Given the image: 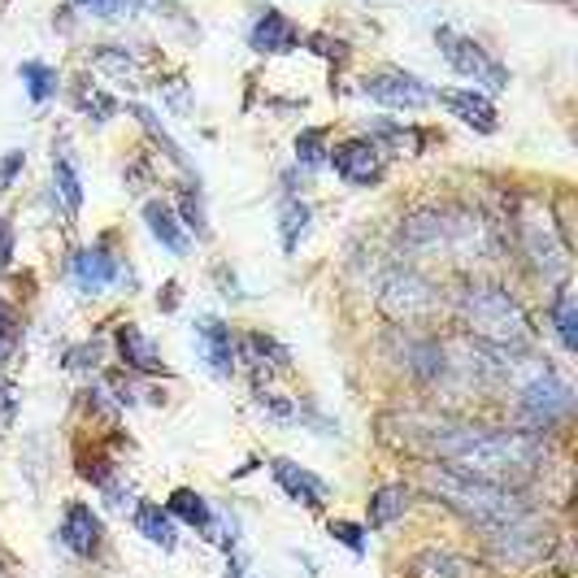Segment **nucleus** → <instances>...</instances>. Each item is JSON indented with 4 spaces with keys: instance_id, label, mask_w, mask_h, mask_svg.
I'll return each mask as SVG.
<instances>
[{
    "instance_id": "36",
    "label": "nucleus",
    "mask_w": 578,
    "mask_h": 578,
    "mask_svg": "<svg viewBox=\"0 0 578 578\" xmlns=\"http://www.w3.org/2000/svg\"><path fill=\"white\" fill-rule=\"evenodd\" d=\"M309 44H313V53H322V57H335V62H344V57H349V44H344V40H327V35H313Z\"/></svg>"
},
{
    "instance_id": "8",
    "label": "nucleus",
    "mask_w": 578,
    "mask_h": 578,
    "mask_svg": "<svg viewBox=\"0 0 578 578\" xmlns=\"http://www.w3.org/2000/svg\"><path fill=\"white\" fill-rule=\"evenodd\" d=\"M435 100L452 114V118H461L465 127H474V131H483V136H496L501 131V114H496V105L483 96V92H465V87H448V92H435Z\"/></svg>"
},
{
    "instance_id": "18",
    "label": "nucleus",
    "mask_w": 578,
    "mask_h": 578,
    "mask_svg": "<svg viewBox=\"0 0 578 578\" xmlns=\"http://www.w3.org/2000/svg\"><path fill=\"white\" fill-rule=\"evenodd\" d=\"M136 531L144 535L148 544H157L161 553H174V548H179V526H174V517L161 505H152V501L136 505Z\"/></svg>"
},
{
    "instance_id": "34",
    "label": "nucleus",
    "mask_w": 578,
    "mask_h": 578,
    "mask_svg": "<svg viewBox=\"0 0 578 578\" xmlns=\"http://www.w3.org/2000/svg\"><path fill=\"white\" fill-rule=\"evenodd\" d=\"M22 165H26V152H22V148H9V152H4V161H0V192H9V188H13V179L22 174Z\"/></svg>"
},
{
    "instance_id": "26",
    "label": "nucleus",
    "mask_w": 578,
    "mask_h": 578,
    "mask_svg": "<svg viewBox=\"0 0 578 578\" xmlns=\"http://www.w3.org/2000/svg\"><path fill=\"white\" fill-rule=\"evenodd\" d=\"M92 62H96V71L114 74V78H122V83H140V78H144L140 62H136L127 49H100Z\"/></svg>"
},
{
    "instance_id": "33",
    "label": "nucleus",
    "mask_w": 578,
    "mask_h": 578,
    "mask_svg": "<svg viewBox=\"0 0 578 578\" xmlns=\"http://www.w3.org/2000/svg\"><path fill=\"white\" fill-rule=\"evenodd\" d=\"M257 409H261V414H270V418H279V422H291V418H296L291 400L275 396V392H257Z\"/></svg>"
},
{
    "instance_id": "7",
    "label": "nucleus",
    "mask_w": 578,
    "mask_h": 578,
    "mask_svg": "<svg viewBox=\"0 0 578 578\" xmlns=\"http://www.w3.org/2000/svg\"><path fill=\"white\" fill-rule=\"evenodd\" d=\"M522 239H526V253L535 257L539 270H548V275H561V270H566V244H561L557 222H553L548 210H544V214L531 210V214L522 217Z\"/></svg>"
},
{
    "instance_id": "39",
    "label": "nucleus",
    "mask_w": 578,
    "mask_h": 578,
    "mask_svg": "<svg viewBox=\"0 0 578 578\" xmlns=\"http://www.w3.org/2000/svg\"><path fill=\"white\" fill-rule=\"evenodd\" d=\"M78 4H83V9H92V13H100V18H114L127 0H78Z\"/></svg>"
},
{
    "instance_id": "29",
    "label": "nucleus",
    "mask_w": 578,
    "mask_h": 578,
    "mask_svg": "<svg viewBox=\"0 0 578 578\" xmlns=\"http://www.w3.org/2000/svg\"><path fill=\"white\" fill-rule=\"evenodd\" d=\"M322 157H327V131L322 127H304L296 136V161L300 165H318Z\"/></svg>"
},
{
    "instance_id": "16",
    "label": "nucleus",
    "mask_w": 578,
    "mask_h": 578,
    "mask_svg": "<svg viewBox=\"0 0 578 578\" xmlns=\"http://www.w3.org/2000/svg\"><path fill=\"white\" fill-rule=\"evenodd\" d=\"M118 353H122V362L131 365V370H140V374H161V370H165L157 344L148 340L136 322H122V327H118Z\"/></svg>"
},
{
    "instance_id": "21",
    "label": "nucleus",
    "mask_w": 578,
    "mask_h": 578,
    "mask_svg": "<svg viewBox=\"0 0 578 578\" xmlns=\"http://www.w3.org/2000/svg\"><path fill=\"white\" fill-rule=\"evenodd\" d=\"M414 578H474V566L457 553H439V548H427L414 557Z\"/></svg>"
},
{
    "instance_id": "20",
    "label": "nucleus",
    "mask_w": 578,
    "mask_h": 578,
    "mask_svg": "<svg viewBox=\"0 0 578 578\" xmlns=\"http://www.w3.org/2000/svg\"><path fill=\"white\" fill-rule=\"evenodd\" d=\"M144 222H148V231H152V239H157L161 248H170L174 257H183V253H188L183 222L170 214V205H161V201H148V205H144Z\"/></svg>"
},
{
    "instance_id": "38",
    "label": "nucleus",
    "mask_w": 578,
    "mask_h": 578,
    "mask_svg": "<svg viewBox=\"0 0 578 578\" xmlns=\"http://www.w3.org/2000/svg\"><path fill=\"white\" fill-rule=\"evenodd\" d=\"M9 257H13V222L0 217V270L9 266Z\"/></svg>"
},
{
    "instance_id": "6",
    "label": "nucleus",
    "mask_w": 578,
    "mask_h": 578,
    "mask_svg": "<svg viewBox=\"0 0 578 578\" xmlns=\"http://www.w3.org/2000/svg\"><path fill=\"white\" fill-rule=\"evenodd\" d=\"M362 92L370 100H378V105H387V109H427L435 100V92L422 83V78H414V74L405 71H383V74H370L362 83Z\"/></svg>"
},
{
    "instance_id": "28",
    "label": "nucleus",
    "mask_w": 578,
    "mask_h": 578,
    "mask_svg": "<svg viewBox=\"0 0 578 578\" xmlns=\"http://www.w3.org/2000/svg\"><path fill=\"white\" fill-rule=\"evenodd\" d=\"M131 114L140 118V127H144L148 136L157 140V148H161V152H165V157H170L174 165H183V170H192V165H188V157H183V148H179V144H174V140H170V136H165V127L157 122V114H152V109H144V105H131Z\"/></svg>"
},
{
    "instance_id": "25",
    "label": "nucleus",
    "mask_w": 578,
    "mask_h": 578,
    "mask_svg": "<svg viewBox=\"0 0 578 578\" xmlns=\"http://www.w3.org/2000/svg\"><path fill=\"white\" fill-rule=\"evenodd\" d=\"M74 105H78V114H87L92 122H109V118L118 114V100H114V96H105V92H100V87H92V83H78Z\"/></svg>"
},
{
    "instance_id": "13",
    "label": "nucleus",
    "mask_w": 578,
    "mask_h": 578,
    "mask_svg": "<svg viewBox=\"0 0 578 578\" xmlns=\"http://www.w3.org/2000/svg\"><path fill=\"white\" fill-rule=\"evenodd\" d=\"M248 49L270 53V57H279V53H296V49H300V31H296V22H291L288 13L266 9V13L257 18V26L248 31Z\"/></svg>"
},
{
    "instance_id": "30",
    "label": "nucleus",
    "mask_w": 578,
    "mask_h": 578,
    "mask_svg": "<svg viewBox=\"0 0 578 578\" xmlns=\"http://www.w3.org/2000/svg\"><path fill=\"white\" fill-rule=\"evenodd\" d=\"M304 226H309V205L288 201V205H283V248H288V253H296V239L304 235Z\"/></svg>"
},
{
    "instance_id": "22",
    "label": "nucleus",
    "mask_w": 578,
    "mask_h": 578,
    "mask_svg": "<svg viewBox=\"0 0 578 578\" xmlns=\"http://www.w3.org/2000/svg\"><path fill=\"white\" fill-rule=\"evenodd\" d=\"M244 362L253 365H270V370H288L291 365V353L279 344V340H270V335H261V331H248L244 335Z\"/></svg>"
},
{
    "instance_id": "10",
    "label": "nucleus",
    "mask_w": 578,
    "mask_h": 578,
    "mask_svg": "<svg viewBox=\"0 0 578 578\" xmlns=\"http://www.w3.org/2000/svg\"><path fill=\"white\" fill-rule=\"evenodd\" d=\"M522 405L531 409V418H535V422H553L557 414H566V409H570V387H566L557 374L539 370V374L522 387Z\"/></svg>"
},
{
    "instance_id": "3",
    "label": "nucleus",
    "mask_w": 578,
    "mask_h": 578,
    "mask_svg": "<svg viewBox=\"0 0 578 578\" xmlns=\"http://www.w3.org/2000/svg\"><path fill=\"white\" fill-rule=\"evenodd\" d=\"M461 313H465V327L488 344H501V349L531 344V318L505 288H470L461 296Z\"/></svg>"
},
{
    "instance_id": "9",
    "label": "nucleus",
    "mask_w": 578,
    "mask_h": 578,
    "mask_svg": "<svg viewBox=\"0 0 578 578\" xmlns=\"http://www.w3.org/2000/svg\"><path fill=\"white\" fill-rule=\"evenodd\" d=\"M331 165L340 179L349 183H374L383 174V148L374 140H344L340 148H331Z\"/></svg>"
},
{
    "instance_id": "17",
    "label": "nucleus",
    "mask_w": 578,
    "mask_h": 578,
    "mask_svg": "<svg viewBox=\"0 0 578 578\" xmlns=\"http://www.w3.org/2000/svg\"><path fill=\"white\" fill-rule=\"evenodd\" d=\"M118 279V261L105 248H87L74 257V283L83 291H105Z\"/></svg>"
},
{
    "instance_id": "4",
    "label": "nucleus",
    "mask_w": 578,
    "mask_h": 578,
    "mask_svg": "<svg viewBox=\"0 0 578 578\" xmlns=\"http://www.w3.org/2000/svg\"><path fill=\"white\" fill-rule=\"evenodd\" d=\"M435 44L443 49L448 66H452L457 74L483 83L488 92H505L509 87V71L501 66V62H492L474 40H465V35H457V31H448V26H439V31H435Z\"/></svg>"
},
{
    "instance_id": "1",
    "label": "nucleus",
    "mask_w": 578,
    "mask_h": 578,
    "mask_svg": "<svg viewBox=\"0 0 578 578\" xmlns=\"http://www.w3.org/2000/svg\"><path fill=\"white\" fill-rule=\"evenodd\" d=\"M422 435L431 439V457H443L457 470L488 479V483L526 479L544 457L539 439L526 431H483V427H443L439 422Z\"/></svg>"
},
{
    "instance_id": "12",
    "label": "nucleus",
    "mask_w": 578,
    "mask_h": 578,
    "mask_svg": "<svg viewBox=\"0 0 578 578\" xmlns=\"http://www.w3.org/2000/svg\"><path fill=\"white\" fill-rule=\"evenodd\" d=\"M105 539V526H100V513L83 501L66 505V517H62V544L71 548L74 557H92Z\"/></svg>"
},
{
    "instance_id": "31",
    "label": "nucleus",
    "mask_w": 578,
    "mask_h": 578,
    "mask_svg": "<svg viewBox=\"0 0 578 578\" xmlns=\"http://www.w3.org/2000/svg\"><path fill=\"white\" fill-rule=\"evenodd\" d=\"M327 531H331V539H335V544H344V548H349L353 557H365V526H357V522H344V517H335V522H331Z\"/></svg>"
},
{
    "instance_id": "32",
    "label": "nucleus",
    "mask_w": 578,
    "mask_h": 578,
    "mask_svg": "<svg viewBox=\"0 0 578 578\" xmlns=\"http://www.w3.org/2000/svg\"><path fill=\"white\" fill-rule=\"evenodd\" d=\"M179 214H183V226H192L201 239L210 235V226H205V205H201V192H192V188H188V192L179 196Z\"/></svg>"
},
{
    "instance_id": "27",
    "label": "nucleus",
    "mask_w": 578,
    "mask_h": 578,
    "mask_svg": "<svg viewBox=\"0 0 578 578\" xmlns=\"http://www.w3.org/2000/svg\"><path fill=\"white\" fill-rule=\"evenodd\" d=\"M553 322H557V335H561V349L575 353L578 349V304L575 291H561L557 304H553Z\"/></svg>"
},
{
    "instance_id": "37",
    "label": "nucleus",
    "mask_w": 578,
    "mask_h": 578,
    "mask_svg": "<svg viewBox=\"0 0 578 578\" xmlns=\"http://www.w3.org/2000/svg\"><path fill=\"white\" fill-rule=\"evenodd\" d=\"M13 344H18V327H13V318H9V313H0V362H9Z\"/></svg>"
},
{
    "instance_id": "14",
    "label": "nucleus",
    "mask_w": 578,
    "mask_h": 578,
    "mask_svg": "<svg viewBox=\"0 0 578 578\" xmlns=\"http://www.w3.org/2000/svg\"><path fill=\"white\" fill-rule=\"evenodd\" d=\"M196 344L205 353V362L214 370L217 378H231L235 370V340H231V327L222 318H201L196 322Z\"/></svg>"
},
{
    "instance_id": "23",
    "label": "nucleus",
    "mask_w": 578,
    "mask_h": 578,
    "mask_svg": "<svg viewBox=\"0 0 578 578\" xmlns=\"http://www.w3.org/2000/svg\"><path fill=\"white\" fill-rule=\"evenodd\" d=\"M53 183H57V196L66 201V210L78 214L83 210V179H78V170L66 152H53Z\"/></svg>"
},
{
    "instance_id": "5",
    "label": "nucleus",
    "mask_w": 578,
    "mask_h": 578,
    "mask_svg": "<svg viewBox=\"0 0 578 578\" xmlns=\"http://www.w3.org/2000/svg\"><path fill=\"white\" fill-rule=\"evenodd\" d=\"M378 304H383V313L396 318V322H418V318L435 313L439 296H435V288L427 279H418L414 270H405V275H392V279L383 283Z\"/></svg>"
},
{
    "instance_id": "11",
    "label": "nucleus",
    "mask_w": 578,
    "mask_h": 578,
    "mask_svg": "<svg viewBox=\"0 0 578 578\" xmlns=\"http://www.w3.org/2000/svg\"><path fill=\"white\" fill-rule=\"evenodd\" d=\"M270 474H275V483L288 492L291 501L304 509H322L327 505V496H331V488H327L318 474H309L304 465H296L288 457H275V461H270Z\"/></svg>"
},
{
    "instance_id": "24",
    "label": "nucleus",
    "mask_w": 578,
    "mask_h": 578,
    "mask_svg": "<svg viewBox=\"0 0 578 578\" xmlns=\"http://www.w3.org/2000/svg\"><path fill=\"white\" fill-rule=\"evenodd\" d=\"M18 78L26 83V96H31L35 105H44V100L57 96V71L44 66V62H22V66H18Z\"/></svg>"
},
{
    "instance_id": "15",
    "label": "nucleus",
    "mask_w": 578,
    "mask_h": 578,
    "mask_svg": "<svg viewBox=\"0 0 578 578\" xmlns=\"http://www.w3.org/2000/svg\"><path fill=\"white\" fill-rule=\"evenodd\" d=\"M409 505H414V488H409V483H387V488H378V492L365 501V526H370V531H383V526H392L396 517H405Z\"/></svg>"
},
{
    "instance_id": "40",
    "label": "nucleus",
    "mask_w": 578,
    "mask_h": 578,
    "mask_svg": "<svg viewBox=\"0 0 578 578\" xmlns=\"http://www.w3.org/2000/svg\"><path fill=\"white\" fill-rule=\"evenodd\" d=\"M157 304H161L165 313H174V309H179V283H165L161 296H157Z\"/></svg>"
},
{
    "instance_id": "2",
    "label": "nucleus",
    "mask_w": 578,
    "mask_h": 578,
    "mask_svg": "<svg viewBox=\"0 0 578 578\" xmlns=\"http://www.w3.org/2000/svg\"><path fill=\"white\" fill-rule=\"evenodd\" d=\"M427 488L443 505H452L461 517H470L474 526H483L488 535L509 531V526H522L535 517V509L526 505L517 492H509L505 483H488V479H474L457 465H427Z\"/></svg>"
},
{
    "instance_id": "35",
    "label": "nucleus",
    "mask_w": 578,
    "mask_h": 578,
    "mask_svg": "<svg viewBox=\"0 0 578 578\" xmlns=\"http://www.w3.org/2000/svg\"><path fill=\"white\" fill-rule=\"evenodd\" d=\"M13 418H18V392H13V383L0 378V431H9Z\"/></svg>"
},
{
    "instance_id": "19",
    "label": "nucleus",
    "mask_w": 578,
    "mask_h": 578,
    "mask_svg": "<svg viewBox=\"0 0 578 578\" xmlns=\"http://www.w3.org/2000/svg\"><path fill=\"white\" fill-rule=\"evenodd\" d=\"M165 513H170L174 522H183V526L201 531V535H210V531H214V522H217L210 501H205L201 492H192V488H179V492L165 501Z\"/></svg>"
}]
</instances>
